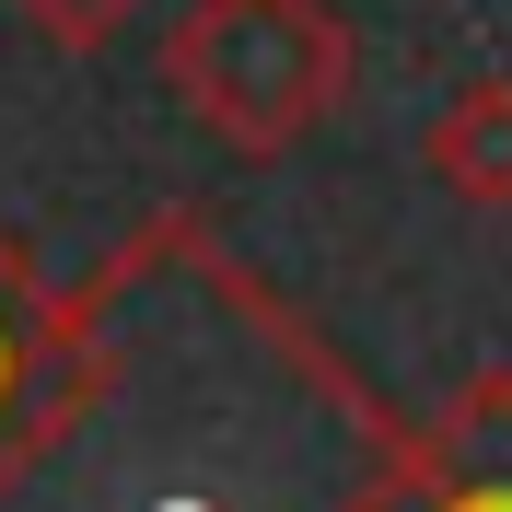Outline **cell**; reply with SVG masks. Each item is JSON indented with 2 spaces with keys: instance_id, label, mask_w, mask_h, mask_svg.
Wrapping results in <instances>:
<instances>
[{
  "instance_id": "cell-1",
  "label": "cell",
  "mask_w": 512,
  "mask_h": 512,
  "mask_svg": "<svg viewBox=\"0 0 512 512\" xmlns=\"http://www.w3.org/2000/svg\"><path fill=\"white\" fill-rule=\"evenodd\" d=\"M396 454L408 419L326 326L256 280L210 210H152L59 291L0 512H373Z\"/></svg>"
},
{
  "instance_id": "cell-2",
  "label": "cell",
  "mask_w": 512,
  "mask_h": 512,
  "mask_svg": "<svg viewBox=\"0 0 512 512\" xmlns=\"http://www.w3.org/2000/svg\"><path fill=\"white\" fill-rule=\"evenodd\" d=\"M350 24L338 0H187L163 24V94L187 105L222 152L280 163L350 105Z\"/></svg>"
},
{
  "instance_id": "cell-3",
  "label": "cell",
  "mask_w": 512,
  "mask_h": 512,
  "mask_svg": "<svg viewBox=\"0 0 512 512\" xmlns=\"http://www.w3.org/2000/svg\"><path fill=\"white\" fill-rule=\"evenodd\" d=\"M373 512H512V373H466L431 419H408Z\"/></svg>"
},
{
  "instance_id": "cell-4",
  "label": "cell",
  "mask_w": 512,
  "mask_h": 512,
  "mask_svg": "<svg viewBox=\"0 0 512 512\" xmlns=\"http://www.w3.org/2000/svg\"><path fill=\"white\" fill-rule=\"evenodd\" d=\"M419 163H431V187H443V198H466V210H512V70L466 82V94L431 117Z\"/></svg>"
},
{
  "instance_id": "cell-5",
  "label": "cell",
  "mask_w": 512,
  "mask_h": 512,
  "mask_svg": "<svg viewBox=\"0 0 512 512\" xmlns=\"http://www.w3.org/2000/svg\"><path fill=\"white\" fill-rule=\"evenodd\" d=\"M47 338H59V291H47L24 233H0V454H12L35 384H47Z\"/></svg>"
},
{
  "instance_id": "cell-6",
  "label": "cell",
  "mask_w": 512,
  "mask_h": 512,
  "mask_svg": "<svg viewBox=\"0 0 512 512\" xmlns=\"http://www.w3.org/2000/svg\"><path fill=\"white\" fill-rule=\"evenodd\" d=\"M12 12H24V24L47 35V47H70V59H94V47H117V35L140 24V12H152V0H12Z\"/></svg>"
}]
</instances>
